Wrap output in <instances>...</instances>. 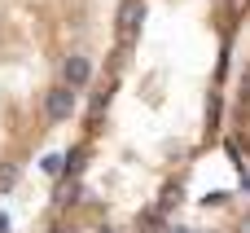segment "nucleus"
<instances>
[{
	"instance_id": "obj_1",
	"label": "nucleus",
	"mask_w": 250,
	"mask_h": 233,
	"mask_svg": "<svg viewBox=\"0 0 250 233\" xmlns=\"http://www.w3.org/2000/svg\"><path fill=\"white\" fill-rule=\"evenodd\" d=\"M141 22H145V0H123V4H119V44H123V48L136 44Z\"/></svg>"
},
{
	"instance_id": "obj_2",
	"label": "nucleus",
	"mask_w": 250,
	"mask_h": 233,
	"mask_svg": "<svg viewBox=\"0 0 250 233\" xmlns=\"http://www.w3.org/2000/svg\"><path fill=\"white\" fill-rule=\"evenodd\" d=\"M44 115H48L53 123H66V119L75 115V88H70V84H53L48 97H44Z\"/></svg>"
},
{
	"instance_id": "obj_3",
	"label": "nucleus",
	"mask_w": 250,
	"mask_h": 233,
	"mask_svg": "<svg viewBox=\"0 0 250 233\" xmlns=\"http://www.w3.org/2000/svg\"><path fill=\"white\" fill-rule=\"evenodd\" d=\"M92 79V62L83 57V53H70L66 62H62V84H70V88H83Z\"/></svg>"
},
{
	"instance_id": "obj_4",
	"label": "nucleus",
	"mask_w": 250,
	"mask_h": 233,
	"mask_svg": "<svg viewBox=\"0 0 250 233\" xmlns=\"http://www.w3.org/2000/svg\"><path fill=\"white\" fill-rule=\"evenodd\" d=\"M13 181H18V167H13V163H4V167H0V194H4V189H13Z\"/></svg>"
},
{
	"instance_id": "obj_5",
	"label": "nucleus",
	"mask_w": 250,
	"mask_h": 233,
	"mask_svg": "<svg viewBox=\"0 0 250 233\" xmlns=\"http://www.w3.org/2000/svg\"><path fill=\"white\" fill-rule=\"evenodd\" d=\"M48 233H79V229H75V225H66V220H62V225H53V229H48Z\"/></svg>"
},
{
	"instance_id": "obj_6",
	"label": "nucleus",
	"mask_w": 250,
	"mask_h": 233,
	"mask_svg": "<svg viewBox=\"0 0 250 233\" xmlns=\"http://www.w3.org/2000/svg\"><path fill=\"white\" fill-rule=\"evenodd\" d=\"M242 233H250V225H242Z\"/></svg>"
}]
</instances>
